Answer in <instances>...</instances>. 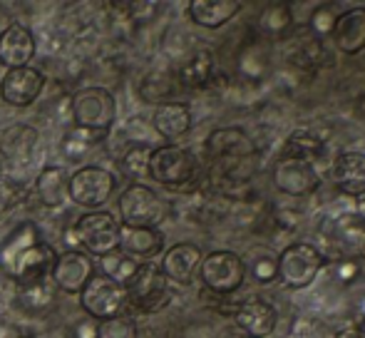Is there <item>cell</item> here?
<instances>
[{
  "mask_svg": "<svg viewBox=\"0 0 365 338\" xmlns=\"http://www.w3.org/2000/svg\"><path fill=\"white\" fill-rule=\"evenodd\" d=\"M80 306L92 321L102 324V321L122 316V311L127 309V291L120 284H115L112 279L102 276L100 271H95V276L82 289Z\"/></svg>",
  "mask_w": 365,
  "mask_h": 338,
  "instance_id": "obj_4",
  "label": "cell"
},
{
  "mask_svg": "<svg viewBox=\"0 0 365 338\" xmlns=\"http://www.w3.org/2000/svg\"><path fill=\"white\" fill-rule=\"evenodd\" d=\"M97 338H137V326L130 316H117V319L97 324Z\"/></svg>",
  "mask_w": 365,
  "mask_h": 338,
  "instance_id": "obj_37",
  "label": "cell"
},
{
  "mask_svg": "<svg viewBox=\"0 0 365 338\" xmlns=\"http://www.w3.org/2000/svg\"><path fill=\"white\" fill-rule=\"evenodd\" d=\"M338 10L336 5L331 3H321L313 8L311 18H308V28H311V35H316L318 40L323 38H331L333 30H336V23H338Z\"/></svg>",
  "mask_w": 365,
  "mask_h": 338,
  "instance_id": "obj_34",
  "label": "cell"
},
{
  "mask_svg": "<svg viewBox=\"0 0 365 338\" xmlns=\"http://www.w3.org/2000/svg\"><path fill=\"white\" fill-rule=\"evenodd\" d=\"M35 55V40L33 33L23 25L13 23L0 33V65L8 70L28 68V63Z\"/></svg>",
  "mask_w": 365,
  "mask_h": 338,
  "instance_id": "obj_18",
  "label": "cell"
},
{
  "mask_svg": "<svg viewBox=\"0 0 365 338\" xmlns=\"http://www.w3.org/2000/svg\"><path fill=\"white\" fill-rule=\"evenodd\" d=\"M361 271H363V264L358 256H343L333 264V276H336L341 284H356L361 279Z\"/></svg>",
  "mask_w": 365,
  "mask_h": 338,
  "instance_id": "obj_38",
  "label": "cell"
},
{
  "mask_svg": "<svg viewBox=\"0 0 365 338\" xmlns=\"http://www.w3.org/2000/svg\"><path fill=\"white\" fill-rule=\"evenodd\" d=\"M35 140H38V135H35L33 127L15 125L5 130L3 137H0V155L8 157V160H25V157H30Z\"/></svg>",
  "mask_w": 365,
  "mask_h": 338,
  "instance_id": "obj_30",
  "label": "cell"
},
{
  "mask_svg": "<svg viewBox=\"0 0 365 338\" xmlns=\"http://www.w3.org/2000/svg\"><path fill=\"white\" fill-rule=\"evenodd\" d=\"M271 179H274V187L286 197H308L321 184V174L316 172V165L293 160V157L276 160L274 169H271Z\"/></svg>",
  "mask_w": 365,
  "mask_h": 338,
  "instance_id": "obj_10",
  "label": "cell"
},
{
  "mask_svg": "<svg viewBox=\"0 0 365 338\" xmlns=\"http://www.w3.org/2000/svg\"><path fill=\"white\" fill-rule=\"evenodd\" d=\"M199 276H202V284L207 286L212 294L217 296H231L241 289L246 279V266L236 252H212L202 259L199 266Z\"/></svg>",
  "mask_w": 365,
  "mask_h": 338,
  "instance_id": "obj_5",
  "label": "cell"
},
{
  "mask_svg": "<svg viewBox=\"0 0 365 338\" xmlns=\"http://www.w3.org/2000/svg\"><path fill=\"white\" fill-rule=\"evenodd\" d=\"M55 256L58 254L53 252V247L40 239L38 227L30 222L20 224L0 244V266L20 286L48 279V274L53 271Z\"/></svg>",
  "mask_w": 365,
  "mask_h": 338,
  "instance_id": "obj_1",
  "label": "cell"
},
{
  "mask_svg": "<svg viewBox=\"0 0 365 338\" xmlns=\"http://www.w3.org/2000/svg\"><path fill=\"white\" fill-rule=\"evenodd\" d=\"M358 329H361V331H363V334H365V319H363V324H361V326H358Z\"/></svg>",
  "mask_w": 365,
  "mask_h": 338,
  "instance_id": "obj_44",
  "label": "cell"
},
{
  "mask_svg": "<svg viewBox=\"0 0 365 338\" xmlns=\"http://www.w3.org/2000/svg\"><path fill=\"white\" fill-rule=\"evenodd\" d=\"M38 197L45 207L58 209L70 197V177L63 167H45L38 177Z\"/></svg>",
  "mask_w": 365,
  "mask_h": 338,
  "instance_id": "obj_25",
  "label": "cell"
},
{
  "mask_svg": "<svg viewBox=\"0 0 365 338\" xmlns=\"http://www.w3.org/2000/svg\"><path fill=\"white\" fill-rule=\"evenodd\" d=\"M164 249V234L159 229H135L122 227L120 229V252L132 256V259H152L162 254Z\"/></svg>",
  "mask_w": 365,
  "mask_h": 338,
  "instance_id": "obj_23",
  "label": "cell"
},
{
  "mask_svg": "<svg viewBox=\"0 0 365 338\" xmlns=\"http://www.w3.org/2000/svg\"><path fill=\"white\" fill-rule=\"evenodd\" d=\"M20 194H23L20 184H15V182H10V179L0 177V219H3L5 214H8L10 209H13L15 204L20 202Z\"/></svg>",
  "mask_w": 365,
  "mask_h": 338,
  "instance_id": "obj_39",
  "label": "cell"
},
{
  "mask_svg": "<svg viewBox=\"0 0 365 338\" xmlns=\"http://www.w3.org/2000/svg\"><path fill=\"white\" fill-rule=\"evenodd\" d=\"M202 259V249L197 244H174L162 259V274L167 276V281H177V284L187 286L199 274Z\"/></svg>",
  "mask_w": 365,
  "mask_h": 338,
  "instance_id": "obj_17",
  "label": "cell"
},
{
  "mask_svg": "<svg viewBox=\"0 0 365 338\" xmlns=\"http://www.w3.org/2000/svg\"><path fill=\"white\" fill-rule=\"evenodd\" d=\"M117 209H120L122 227L135 229H157L169 214V204L142 182L130 184L122 192Z\"/></svg>",
  "mask_w": 365,
  "mask_h": 338,
  "instance_id": "obj_2",
  "label": "cell"
},
{
  "mask_svg": "<svg viewBox=\"0 0 365 338\" xmlns=\"http://www.w3.org/2000/svg\"><path fill=\"white\" fill-rule=\"evenodd\" d=\"M209 157L224 162V165H236L256 155V145L251 135L241 127H219L207 137Z\"/></svg>",
  "mask_w": 365,
  "mask_h": 338,
  "instance_id": "obj_13",
  "label": "cell"
},
{
  "mask_svg": "<svg viewBox=\"0 0 365 338\" xmlns=\"http://www.w3.org/2000/svg\"><path fill=\"white\" fill-rule=\"evenodd\" d=\"M92 276H95L92 259L87 254L77 252V249H68V252L55 256L53 271H50V281L63 294H82V289Z\"/></svg>",
  "mask_w": 365,
  "mask_h": 338,
  "instance_id": "obj_12",
  "label": "cell"
},
{
  "mask_svg": "<svg viewBox=\"0 0 365 338\" xmlns=\"http://www.w3.org/2000/svg\"><path fill=\"white\" fill-rule=\"evenodd\" d=\"M214 75H217L214 73V55L207 48H202L179 68L177 80L187 90H199V87H207L212 83Z\"/></svg>",
  "mask_w": 365,
  "mask_h": 338,
  "instance_id": "obj_27",
  "label": "cell"
},
{
  "mask_svg": "<svg viewBox=\"0 0 365 338\" xmlns=\"http://www.w3.org/2000/svg\"><path fill=\"white\" fill-rule=\"evenodd\" d=\"M328 147V132H321L316 127H296L286 140V155L293 160H303V162H316L326 155Z\"/></svg>",
  "mask_w": 365,
  "mask_h": 338,
  "instance_id": "obj_22",
  "label": "cell"
},
{
  "mask_svg": "<svg viewBox=\"0 0 365 338\" xmlns=\"http://www.w3.org/2000/svg\"><path fill=\"white\" fill-rule=\"evenodd\" d=\"M75 237L87 252L102 259V256L120 249V224L112 214L92 212L80 217L75 227Z\"/></svg>",
  "mask_w": 365,
  "mask_h": 338,
  "instance_id": "obj_9",
  "label": "cell"
},
{
  "mask_svg": "<svg viewBox=\"0 0 365 338\" xmlns=\"http://www.w3.org/2000/svg\"><path fill=\"white\" fill-rule=\"evenodd\" d=\"M266 70H269V55L264 45H246L239 55V73L251 83H259L266 78Z\"/></svg>",
  "mask_w": 365,
  "mask_h": 338,
  "instance_id": "obj_32",
  "label": "cell"
},
{
  "mask_svg": "<svg viewBox=\"0 0 365 338\" xmlns=\"http://www.w3.org/2000/svg\"><path fill=\"white\" fill-rule=\"evenodd\" d=\"M293 23H296V18H293L291 3H271L259 15V30L271 40L286 38L293 30Z\"/></svg>",
  "mask_w": 365,
  "mask_h": 338,
  "instance_id": "obj_28",
  "label": "cell"
},
{
  "mask_svg": "<svg viewBox=\"0 0 365 338\" xmlns=\"http://www.w3.org/2000/svg\"><path fill=\"white\" fill-rule=\"evenodd\" d=\"M0 338H23V334L13 326H0Z\"/></svg>",
  "mask_w": 365,
  "mask_h": 338,
  "instance_id": "obj_42",
  "label": "cell"
},
{
  "mask_svg": "<svg viewBox=\"0 0 365 338\" xmlns=\"http://www.w3.org/2000/svg\"><path fill=\"white\" fill-rule=\"evenodd\" d=\"M333 43L343 55H358L365 50V8H351L338 15Z\"/></svg>",
  "mask_w": 365,
  "mask_h": 338,
  "instance_id": "obj_20",
  "label": "cell"
},
{
  "mask_svg": "<svg viewBox=\"0 0 365 338\" xmlns=\"http://www.w3.org/2000/svg\"><path fill=\"white\" fill-rule=\"evenodd\" d=\"M127 304L135 306L142 314H154L169 304V281L162 269L154 264H140L135 279L125 286Z\"/></svg>",
  "mask_w": 365,
  "mask_h": 338,
  "instance_id": "obj_8",
  "label": "cell"
},
{
  "mask_svg": "<svg viewBox=\"0 0 365 338\" xmlns=\"http://www.w3.org/2000/svg\"><path fill=\"white\" fill-rule=\"evenodd\" d=\"M102 137H105V135H95V132L77 130V127H75V132H70V135L65 137L63 152L70 157V160H80V157H85L87 150H90L97 140H102Z\"/></svg>",
  "mask_w": 365,
  "mask_h": 338,
  "instance_id": "obj_36",
  "label": "cell"
},
{
  "mask_svg": "<svg viewBox=\"0 0 365 338\" xmlns=\"http://www.w3.org/2000/svg\"><path fill=\"white\" fill-rule=\"evenodd\" d=\"M326 266V256L313 244H289L279 254V279L289 289H306L316 281L318 271Z\"/></svg>",
  "mask_w": 365,
  "mask_h": 338,
  "instance_id": "obj_6",
  "label": "cell"
},
{
  "mask_svg": "<svg viewBox=\"0 0 365 338\" xmlns=\"http://www.w3.org/2000/svg\"><path fill=\"white\" fill-rule=\"evenodd\" d=\"M356 214L361 222H365V192L361 194V197H356Z\"/></svg>",
  "mask_w": 365,
  "mask_h": 338,
  "instance_id": "obj_43",
  "label": "cell"
},
{
  "mask_svg": "<svg viewBox=\"0 0 365 338\" xmlns=\"http://www.w3.org/2000/svg\"><path fill=\"white\" fill-rule=\"evenodd\" d=\"M361 256H363V259H365V244H363V249H361Z\"/></svg>",
  "mask_w": 365,
  "mask_h": 338,
  "instance_id": "obj_45",
  "label": "cell"
},
{
  "mask_svg": "<svg viewBox=\"0 0 365 338\" xmlns=\"http://www.w3.org/2000/svg\"><path fill=\"white\" fill-rule=\"evenodd\" d=\"M331 182L343 197H361L365 192V155L363 152H341L331 162Z\"/></svg>",
  "mask_w": 365,
  "mask_h": 338,
  "instance_id": "obj_16",
  "label": "cell"
},
{
  "mask_svg": "<svg viewBox=\"0 0 365 338\" xmlns=\"http://www.w3.org/2000/svg\"><path fill=\"white\" fill-rule=\"evenodd\" d=\"M154 130L162 140L172 145L174 140L184 137L192 127V112L184 102H162L154 112Z\"/></svg>",
  "mask_w": 365,
  "mask_h": 338,
  "instance_id": "obj_21",
  "label": "cell"
},
{
  "mask_svg": "<svg viewBox=\"0 0 365 338\" xmlns=\"http://www.w3.org/2000/svg\"><path fill=\"white\" fill-rule=\"evenodd\" d=\"M217 338H249V336H246L244 331H239V329H236V326H229V329H224V331H221V334H219Z\"/></svg>",
  "mask_w": 365,
  "mask_h": 338,
  "instance_id": "obj_41",
  "label": "cell"
},
{
  "mask_svg": "<svg viewBox=\"0 0 365 338\" xmlns=\"http://www.w3.org/2000/svg\"><path fill=\"white\" fill-rule=\"evenodd\" d=\"M45 78L40 70L35 68H18L8 70L0 83V97L13 107H28L38 100V95L43 92Z\"/></svg>",
  "mask_w": 365,
  "mask_h": 338,
  "instance_id": "obj_15",
  "label": "cell"
},
{
  "mask_svg": "<svg viewBox=\"0 0 365 338\" xmlns=\"http://www.w3.org/2000/svg\"><path fill=\"white\" fill-rule=\"evenodd\" d=\"M115 192V177L102 167H82L70 177V199L80 207H102Z\"/></svg>",
  "mask_w": 365,
  "mask_h": 338,
  "instance_id": "obj_11",
  "label": "cell"
},
{
  "mask_svg": "<svg viewBox=\"0 0 365 338\" xmlns=\"http://www.w3.org/2000/svg\"><path fill=\"white\" fill-rule=\"evenodd\" d=\"M289 63L296 65L303 73H316L323 65H328V53L323 40H318L316 35H303L293 43L289 53Z\"/></svg>",
  "mask_w": 365,
  "mask_h": 338,
  "instance_id": "obj_26",
  "label": "cell"
},
{
  "mask_svg": "<svg viewBox=\"0 0 365 338\" xmlns=\"http://www.w3.org/2000/svg\"><path fill=\"white\" fill-rule=\"evenodd\" d=\"M241 10L239 0H192L189 3V18L197 25L217 30L226 25Z\"/></svg>",
  "mask_w": 365,
  "mask_h": 338,
  "instance_id": "obj_24",
  "label": "cell"
},
{
  "mask_svg": "<svg viewBox=\"0 0 365 338\" xmlns=\"http://www.w3.org/2000/svg\"><path fill=\"white\" fill-rule=\"evenodd\" d=\"M73 117L77 130L107 135L117 120V102L105 87H82L73 95Z\"/></svg>",
  "mask_w": 365,
  "mask_h": 338,
  "instance_id": "obj_3",
  "label": "cell"
},
{
  "mask_svg": "<svg viewBox=\"0 0 365 338\" xmlns=\"http://www.w3.org/2000/svg\"><path fill=\"white\" fill-rule=\"evenodd\" d=\"M276 321L279 314L274 304L264 299H246L234 311V326L249 338H269L276 329Z\"/></svg>",
  "mask_w": 365,
  "mask_h": 338,
  "instance_id": "obj_14",
  "label": "cell"
},
{
  "mask_svg": "<svg viewBox=\"0 0 365 338\" xmlns=\"http://www.w3.org/2000/svg\"><path fill=\"white\" fill-rule=\"evenodd\" d=\"M149 160H152V147H130L127 155L122 157V172L132 179L149 177Z\"/></svg>",
  "mask_w": 365,
  "mask_h": 338,
  "instance_id": "obj_35",
  "label": "cell"
},
{
  "mask_svg": "<svg viewBox=\"0 0 365 338\" xmlns=\"http://www.w3.org/2000/svg\"><path fill=\"white\" fill-rule=\"evenodd\" d=\"M244 266L259 284H271L279 279V256H274L269 249H254L249 254V261H244Z\"/></svg>",
  "mask_w": 365,
  "mask_h": 338,
  "instance_id": "obj_33",
  "label": "cell"
},
{
  "mask_svg": "<svg viewBox=\"0 0 365 338\" xmlns=\"http://www.w3.org/2000/svg\"><path fill=\"white\" fill-rule=\"evenodd\" d=\"M326 237L351 256H356L365 244V222L358 219L356 212H341L326 219Z\"/></svg>",
  "mask_w": 365,
  "mask_h": 338,
  "instance_id": "obj_19",
  "label": "cell"
},
{
  "mask_svg": "<svg viewBox=\"0 0 365 338\" xmlns=\"http://www.w3.org/2000/svg\"><path fill=\"white\" fill-rule=\"evenodd\" d=\"M55 299H58V291H55V284L50 279L20 286V294H18V304L25 311H30V314H43V311L53 309Z\"/></svg>",
  "mask_w": 365,
  "mask_h": 338,
  "instance_id": "obj_29",
  "label": "cell"
},
{
  "mask_svg": "<svg viewBox=\"0 0 365 338\" xmlns=\"http://www.w3.org/2000/svg\"><path fill=\"white\" fill-rule=\"evenodd\" d=\"M331 338H365V334L358 326H351V329H341V331H336Z\"/></svg>",
  "mask_w": 365,
  "mask_h": 338,
  "instance_id": "obj_40",
  "label": "cell"
},
{
  "mask_svg": "<svg viewBox=\"0 0 365 338\" xmlns=\"http://www.w3.org/2000/svg\"><path fill=\"white\" fill-rule=\"evenodd\" d=\"M100 274L107 276V279H112L115 284H120L122 289H125L127 284H130L132 279H135V274L140 271V261L132 259V256L122 254L120 249L107 256H102L100 261Z\"/></svg>",
  "mask_w": 365,
  "mask_h": 338,
  "instance_id": "obj_31",
  "label": "cell"
},
{
  "mask_svg": "<svg viewBox=\"0 0 365 338\" xmlns=\"http://www.w3.org/2000/svg\"><path fill=\"white\" fill-rule=\"evenodd\" d=\"M197 157L177 145H162L152 150L149 177L164 187H182L197 177Z\"/></svg>",
  "mask_w": 365,
  "mask_h": 338,
  "instance_id": "obj_7",
  "label": "cell"
}]
</instances>
